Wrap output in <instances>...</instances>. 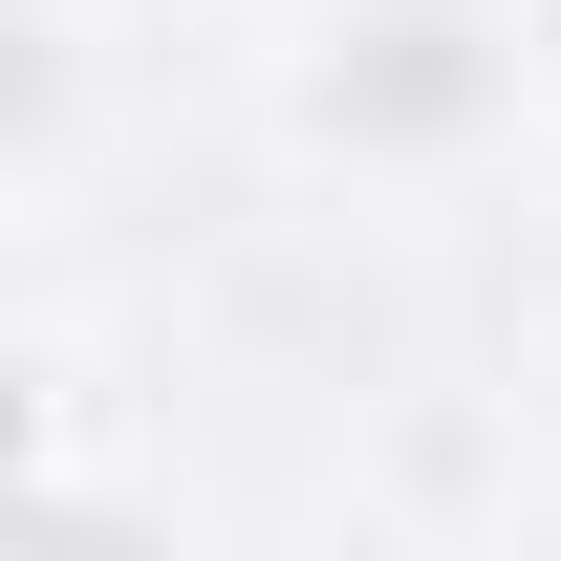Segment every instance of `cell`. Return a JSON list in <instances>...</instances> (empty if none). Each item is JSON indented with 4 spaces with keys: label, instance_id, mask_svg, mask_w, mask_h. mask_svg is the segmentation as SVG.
Returning <instances> with one entry per match:
<instances>
[{
    "label": "cell",
    "instance_id": "obj_1",
    "mask_svg": "<svg viewBox=\"0 0 561 561\" xmlns=\"http://www.w3.org/2000/svg\"><path fill=\"white\" fill-rule=\"evenodd\" d=\"M518 108H540V22H518V0H302V22H280V151H302V173L432 195V173H476Z\"/></svg>",
    "mask_w": 561,
    "mask_h": 561
}]
</instances>
